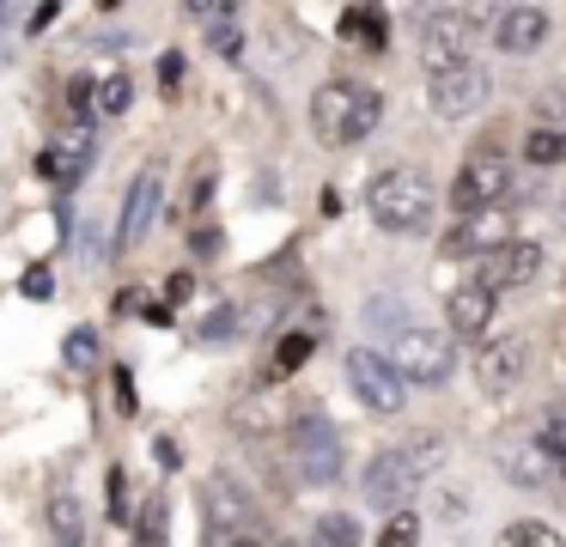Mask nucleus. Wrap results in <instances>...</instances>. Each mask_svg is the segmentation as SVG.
I'll return each instance as SVG.
<instances>
[{
	"mask_svg": "<svg viewBox=\"0 0 566 547\" xmlns=\"http://www.w3.org/2000/svg\"><path fill=\"white\" fill-rule=\"evenodd\" d=\"M493 311H500V298H493V292H481V286H457L451 298H444V316H451V335H475V340H488Z\"/></svg>",
	"mask_w": 566,
	"mask_h": 547,
	"instance_id": "17",
	"label": "nucleus"
},
{
	"mask_svg": "<svg viewBox=\"0 0 566 547\" xmlns=\"http://www.w3.org/2000/svg\"><path fill=\"white\" fill-rule=\"evenodd\" d=\"M500 547H560V535H554L548 523L524 517V523H512V529L500 535Z\"/></svg>",
	"mask_w": 566,
	"mask_h": 547,
	"instance_id": "22",
	"label": "nucleus"
},
{
	"mask_svg": "<svg viewBox=\"0 0 566 547\" xmlns=\"http://www.w3.org/2000/svg\"><path fill=\"white\" fill-rule=\"evenodd\" d=\"M347 383H354V396L366 401L371 413H402V401H408V383L396 377V365L384 359L378 347L347 353Z\"/></svg>",
	"mask_w": 566,
	"mask_h": 547,
	"instance_id": "6",
	"label": "nucleus"
},
{
	"mask_svg": "<svg viewBox=\"0 0 566 547\" xmlns=\"http://www.w3.org/2000/svg\"><path fill=\"white\" fill-rule=\"evenodd\" d=\"M159 201H165V182H159V170H140V177L128 182L123 225H116V250H135V243L147 238V231H153V219H159Z\"/></svg>",
	"mask_w": 566,
	"mask_h": 547,
	"instance_id": "13",
	"label": "nucleus"
},
{
	"mask_svg": "<svg viewBox=\"0 0 566 547\" xmlns=\"http://www.w3.org/2000/svg\"><path fill=\"white\" fill-rule=\"evenodd\" d=\"M524 152H530V165H566V134L560 128H536Z\"/></svg>",
	"mask_w": 566,
	"mask_h": 547,
	"instance_id": "25",
	"label": "nucleus"
},
{
	"mask_svg": "<svg viewBox=\"0 0 566 547\" xmlns=\"http://www.w3.org/2000/svg\"><path fill=\"white\" fill-rule=\"evenodd\" d=\"M67 359H74V365H92V340H86V328H80V335L67 340Z\"/></svg>",
	"mask_w": 566,
	"mask_h": 547,
	"instance_id": "32",
	"label": "nucleus"
},
{
	"mask_svg": "<svg viewBox=\"0 0 566 547\" xmlns=\"http://www.w3.org/2000/svg\"><path fill=\"white\" fill-rule=\"evenodd\" d=\"M86 165H92V134L86 128L55 134V140L43 146V158H38V170L55 182V189H74V182L86 177Z\"/></svg>",
	"mask_w": 566,
	"mask_h": 547,
	"instance_id": "16",
	"label": "nucleus"
},
{
	"mask_svg": "<svg viewBox=\"0 0 566 547\" xmlns=\"http://www.w3.org/2000/svg\"><path fill=\"white\" fill-rule=\"evenodd\" d=\"M140 547H165V505H153L140 517Z\"/></svg>",
	"mask_w": 566,
	"mask_h": 547,
	"instance_id": "30",
	"label": "nucleus"
},
{
	"mask_svg": "<svg viewBox=\"0 0 566 547\" xmlns=\"http://www.w3.org/2000/svg\"><path fill=\"white\" fill-rule=\"evenodd\" d=\"M281 547H305V541H281Z\"/></svg>",
	"mask_w": 566,
	"mask_h": 547,
	"instance_id": "33",
	"label": "nucleus"
},
{
	"mask_svg": "<svg viewBox=\"0 0 566 547\" xmlns=\"http://www.w3.org/2000/svg\"><path fill=\"white\" fill-rule=\"evenodd\" d=\"M505 194H512V165H505L500 152H469L463 170H457V182H451V201L463 207V213H488Z\"/></svg>",
	"mask_w": 566,
	"mask_h": 547,
	"instance_id": "7",
	"label": "nucleus"
},
{
	"mask_svg": "<svg viewBox=\"0 0 566 547\" xmlns=\"http://www.w3.org/2000/svg\"><path fill=\"white\" fill-rule=\"evenodd\" d=\"M530 438L542 444V456H548V462H566V408H554V413H548V420H542Z\"/></svg>",
	"mask_w": 566,
	"mask_h": 547,
	"instance_id": "23",
	"label": "nucleus"
},
{
	"mask_svg": "<svg viewBox=\"0 0 566 547\" xmlns=\"http://www.w3.org/2000/svg\"><path fill=\"white\" fill-rule=\"evenodd\" d=\"M524 359H530L524 335H488L475 353V383L481 389H512L517 377H524Z\"/></svg>",
	"mask_w": 566,
	"mask_h": 547,
	"instance_id": "15",
	"label": "nucleus"
},
{
	"mask_svg": "<svg viewBox=\"0 0 566 547\" xmlns=\"http://www.w3.org/2000/svg\"><path fill=\"white\" fill-rule=\"evenodd\" d=\"M342 432H335L323 413H305V420H293V462L298 474H305L311 486H335L342 481Z\"/></svg>",
	"mask_w": 566,
	"mask_h": 547,
	"instance_id": "5",
	"label": "nucleus"
},
{
	"mask_svg": "<svg viewBox=\"0 0 566 547\" xmlns=\"http://www.w3.org/2000/svg\"><path fill=\"white\" fill-rule=\"evenodd\" d=\"M317 541L323 547H359V523L347 517V511H335V517L317 523Z\"/></svg>",
	"mask_w": 566,
	"mask_h": 547,
	"instance_id": "27",
	"label": "nucleus"
},
{
	"mask_svg": "<svg viewBox=\"0 0 566 547\" xmlns=\"http://www.w3.org/2000/svg\"><path fill=\"white\" fill-rule=\"evenodd\" d=\"M201 505H208V529L269 535V529H262V511H256V498H250L244 486L232 481V474H213V481L201 486Z\"/></svg>",
	"mask_w": 566,
	"mask_h": 547,
	"instance_id": "10",
	"label": "nucleus"
},
{
	"mask_svg": "<svg viewBox=\"0 0 566 547\" xmlns=\"http://www.w3.org/2000/svg\"><path fill=\"white\" fill-rule=\"evenodd\" d=\"M305 353H311V335H286V340H281V371L305 365Z\"/></svg>",
	"mask_w": 566,
	"mask_h": 547,
	"instance_id": "31",
	"label": "nucleus"
},
{
	"mask_svg": "<svg viewBox=\"0 0 566 547\" xmlns=\"http://www.w3.org/2000/svg\"><path fill=\"white\" fill-rule=\"evenodd\" d=\"M128 97H135V85H128L123 73H116V80H104V85H92V109H98V116H123Z\"/></svg>",
	"mask_w": 566,
	"mask_h": 547,
	"instance_id": "24",
	"label": "nucleus"
},
{
	"mask_svg": "<svg viewBox=\"0 0 566 547\" xmlns=\"http://www.w3.org/2000/svg\"><path fill=\"white\" fill-rule=\"evenodd\" d=\"M378 547H420V517H415V511H396V517L384 523Z\"/></svg>",
	"mask_w": 566,
	"mask_h": 547,
	"instance_id": "26",
	"label": "nucleus"
},
{
	"mask_svg": "<svg viewBox=\"0 0 566 547\" xmlns=\"http://www.w3.org/2000/svg\"><path fill=\"white\" fill-rule=\"evenodd\" d=\"M500 243H512V219H505V207H488V213H463L451 231H444L439 250L451 255V262H469V255H493Z\"/></svg>",
	"mask_w": 566,
	"mask_h": 547,
	"instance_id": "11",
	"label": "nucleus"
},
{
	"mask_svg": "<svg viewBox=\"0 0 566 547\" xmlns=\"http://www.w3.org/2000/svg\"><path fill=\"white\" fill-rule=\"evenodd\" d=\"M384 359L396 365V377L402 383H420V389H439L444 377L457 371V347H451V335H439V328H402L396 335V353H384Z\"/></svg>",
	"mask_w": 566,
	"mask_h": 547,
	"instance_id": "3",
	"label": "nucleus"
},
{
	"mask_svg": "<svg viewBox=\"0 0 566 547\" xmlns=\"http://www.w3.org/2000/svg\"><path fill=\"white\" fill-rule=\"evenodd\" d=\"M488 92H493V80H488V67H475V61L439 67V73L427 80V104H432V116H439V122L475 116V109L488 104Z\"/></svg>",
	"mask_w": 566,
	"mask_h": 547,
	"instance_id": "4",
	"label": "nucleus"
},
{
	"mask_svg": "<svg viewBox=\"0 0 566 547\" xmlns=\"http://www.w3.org/2000/svg\"><path fill=\"white\" fill-rule=\"evenodd\" d=\"M536 267H542V243H530V238H512V243H500L493 255H481V267H475V280L469 286H481V292H512V286H530L536 280Z\"/></svg>",
	"mask_w": 566,
	"mask_h": 547,
	"instance_id": "8",
	"label": "nucleus"
},
{
	"mask_svg": "<svg viewBox=\"0 0 566 547\" xmlns=\"http://www.w3.org/2000/svg\"><path fill=\"white\" fill-rule=\"evenodd\" d=\"M500 469H505V481L512 486H542L548 481V456H542V444L536 438H500Z\"/></svg>",
	"mask_w": 566,
	"mask_h": 547,
	"instance_id": "18",
	"label": "nucleus"
},
{
	"mask_svg": "<svg viewBox=\"0 0 566 547\" xmlns=\"http://www.w3.org/2000/svg\"><path fill=\"white\" fill-rule=\"evenodd\" d=\"M548 43V7H505L500 19H493V49L500 55H536V49Z\"/></svg>",
	"mask_w": 566,
	"mask_h": 547,
	"instance_id": "14",
	"label": "nucleus"
},
{
	"mask_svg": "<svg viewBox=\"0 0 566 547\" xmlns=\"http://www.w3.org/2000/svg\"><path fill=\"white\" fill-rule=\"evenodd\" d=\"M269 535H238V529H208L201 535V547H262Z\"/></svg>",
	"mask_w": 566,
	"mask_h": 547,
	"instance_id": "29",
	"label": "nucleus"
},
{
	"mask_svg": "<svg viewBox=\"0 0 566 547\" xmlns=\"http://www.w3.org/2000/svg\"><path fill=\"white\" fill-rule=\"evenodd\" d=\"M366 213L378 219L384 231H420L432 219V182L420 177V170H408V165H396V170H378L371 177V189H366Z\"/></svg>",
	"mask_w": 566,
	"mask_h": 547,
	"instance_id": "2",
	"label": "nucleus"
},
{
	"mask_svg": "<svg viewBox=\"0 0 566 547\" xmlns=\"http://www.w3.org/2000/svg\"><path fill=\"white\" fill-rule=\"evenodd\" d=\"M50 535H55V547H86V511H80V498L67 486L50 493Z\"/></svg>",
	"mask_w": 566,
	"mask_h": 547,
	"instance_id": "20",
	"label": "nucleus"
},
{
	"mask_svg": "<svg viewBox=\"0 0 566 547\" xmlns=\"http://www.w3.org/2000/svg\"><path fill=\"white\" fill-rule=\"evenodd\" d=\"M342 43L384 49V43H390V24H384V12H378V7H347V12H342Z\"/></svg>",
	"mask_w": 566,
	"mask_h": 547,
	"instance_id": "21",
	"label": "nucleus"
},
{
	"mask_svg": "<svg viewBox=\"0 0 566 547\" xmlns=\"http://www.w3.org/2000/svg\"><path fill=\"white\" fill-rule=\"evenodd\" d=\"M469 36H475V12H463V7H439V12H427V73L469 61V55H463Z\"/></svg>",
	"mask_w": 566,
	"mask_h": 547,
	"instance_id": "12",
	"label": "nucleus"
},
{
	"mask_svg": "<svg viewBox=\"0 0 566 547\" xmlns=\"http://www.w3.org/2000/svg\"><path fill=\"white\" fill-rule=\"evenodd\" d=\"M19 292H25V298H38V304H43V298H55V274H50L43 262H38V267H25V286H19Z\"/></svg>",
	"mask_w": 566,
	"mask_h": 547,
	"instance_id": "28",
	"label": "nucleus"
},
{
	"mask_svg": "<svg viewBox=\"0 0 566 547\" xmlns=\"http://www.w3.org/2000/svg\"><path fill=\"white\" fill-rule=\"evenodd\" d=\"M359 486H366V505L371 511H390V517H396V511L408 505V493L420 486V469L402 456V450H378V456L366 462V481H359Z\"/></svg>",
	"mask_w": 566,
	"mask_h": 547,
	"instance_id": "9",
	"label": "nucleus"
},
{
	"mask_svg": "<svg viewBox=\"0 0 566 547\" xmlns=\"http://www.w3.org/2000/svg\"><path fill=\"white\" fill-rule=\"evenodd\" d=\"M378 116H384V97L366 80H329L311 97V134L323 146H359L378 128Z\"/></svg>",
	"mask_w": 566,
	"mask_h": 547,
	"instance_id": "1",
	"label": "nucleus"
},
{
	"mask_svg": "<svg viewBox=\"0 0 566 547\" xmlns=\"http://www.w3.org/2000/svg\"><path fill=\"white\" fill-rule=\"evenodd\" d=\"M196 24L208 31L213 55H238V49H244V12L226 7V0H201V7H196Z\"/></svg>",
	"mask_w": 566,
	"mask_h": 547,
	"instance_id": "19",
	"label": "nucleus"
}]
</instances>
